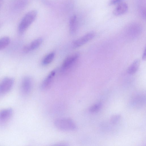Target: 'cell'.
Masks as SVG:
<instances>
[{"instance_id":"cell-1","label":"cell","mask_w":146,"mask_h":146,"mask_svg":"<svg viewBox=\"0 0 146 146\" xmlns=\"http://www.w3.org/2000/svg\"><path fill=\"white\" fill-rule=\"evenodd\" d=\"M37 15V11L32 10L26 13L21 21L18 27L20 33L24 32L34 21Z\"/></svg>"},{"instance_id":"cell-2","label":"cell","mask_w":146,"mask_h":146,"mask_svg":"<svg viewBox=\"0 0 146 146\" xmlns=\"http://www.w3.org/2000/svg\"><path fill=\"white\" fill-rule=\"evenodd\" d=\"M54 125L57 128L64 131H74L77 128L73 121L68 118L57 119L54 121Z\"/></svg>"},{"instance_id":"cell-3","label":"cell","mask_w":146,"mask_h":146,"mask_svg":"<svg viewBox=\"0 0 146 146\" xmlns=\"http://www.w3.org/2000/svg\"><path fill=\"white\" fill-rule=\"evenodd\" d=\"M80 57L78 52L75 53L68 56L63 62L61 66L60 71L65 73L69 71L76 64Z\"/></svg>"},{"instance_id":"cell-4","label":"cell","mask_w":146,"mask_h":146,"mask_svg":"<svg viewBox=\"0 0 146 146\" xmlns=\"http://www.w3.org/2000/svg\"><path fill=\"white\" fill-rule=\"evenodd\" d=\"M95 36V33L92 32L86 34L74 41L72 43V47L75 49L82 46L93 39Z\"/></svg>"},{"instance_id":"cell-5","label":"cell","mask_w":146,"mask_h":146,"mask_svg":"<svg viewBox=\"0 0 146 146\" xmlns=\"http://www.w3.org/2000/svg\"><path fill=\"white\" fill-rule=\"evenodd\" d=\"M14 83L13 79L11 77L4 78L0 83V93L4 94L10 91Z\"/></svg>"},{"instance_id":"cell-6","label":"cell","mask_w":146,"mask_h":146,"mask_svg":"<svg viewBox=\"0 0 146 146\" xmlns=\"http://www.w3.org/2000/svg\"><path fill=\"white\" fill-rule=\"evenodd\" d=\"M32 80L29 77L26 76L23 79L21 85V90L22 93L26 95L30 93L32 88Z\"/></svg>"},{"instance_id":"cell-7","label":"cell","mask_w":146,"mask_h":146,"mask_svg":"<svg viewBox=\"0 0 146 146\" xmlns=\"http://www.w3.org/2000/svg\"><path fill=\"white\" fill-rule=\"evenodd\" d=\"M127 31V34L129 37L134 38L137 37L140 35L141 28L139 25L133 23L129 26Z\"/></svg>"},{"instance_id":"cell-8","label":"cell","mask_w":146,"mask_h":146,"mask_svg":"<svg viewBox=\"0 0 146 146\" xmlns=\"http://www.w3.org/2000/svg\"><path fill=\"white\" fill-rule=\"evenodd\" d=\"M56 73V71H52L46 76L42 83L40 85V89L43 91H45L51 86Z\"/></svg>"},{"instance_id":"cell-9","label":"cell","mask_w":146,"mask_h":146,"mask_svg":"<svg viewBox=\"0 0 146 146\" xmlns=\"http://www.w3.org/2000/svg\"><path fill=\"white\" fill-rule=\"evenodd\" d=\"M13 111L11 108L5 109L0 111V123H5L8 121L13 115Z\"/></svg>"},{"instance_id":"cell-10","label":"cell","mask_w":146,"mask_h":146,"mask_svg":"<svg viewBox=\"0 0 146 146\" xmlns=\"http://www.w3.org/2000/svg\"><path fill=\"white\" fill-rule=\"evenodd\" d=\"M43 39L39 38L33 41L30 44L25 46L23 48V51L25 53L35 50L43 42Z\"/></svg>"},{"instance_id":"cell-11","label":"cell","mask_w":146,"mask_h":146,"mask_svg":"<svg viewBox=\"0 0 146 146\" xmlns=\"http://www.w3.org/2000/svg\"><path fill=\"white\" fill-rule=\"evenodd\" d=\"M128 9L127 4L122 2L118 4L115 8L113 11V14L115 16L121 15L126 13Z\"/></svg>"},{"instance_id":"cell-12","label":"cell","mask_w":146,"mask_h":146,"mask_svg":"<svg viewBox=\"0 0 146 146\" xmlns=\"http://www.w3.org/2000/svg\"><path fill=\"white\" fill-rule=\"evenodd\" d=\"M78 27L77 17L76 15H72L70 18L69 21V29L70 34L74 35L76 33Z\"/></svg>"},{"instance_id":"cell-13","label":"cell","mask_w":146,"mask_h":146,"mask_svg":"<svg viewBox=\"0 0 146 146\" xmlns=\"http://www.w3.org/2000/svg\"><path fill=\"white\" fill-rule=\"evenodd\" d=\"M140 63L139 59L135 60L130 66L127 70V72L130 74L135 73L138 70Z\"/></svg>"},{"instance_id":"cell-14","label":"cell","mask_w":146,"mask_h":146,"mask_svg":"<svg viewBox=\"0 0 146 146\" xmlns=\"http://www.w3.org/2000/svg\"><path fill=\"white\" fill-rule=\"evenodd\" d=\"M145 98L143 96H137L133 99L132 103L133 105L136 107H139L143 105L145 102Z\"/></svg>"},{"instance_id":"cell-15","label":"cell","mask_w":146,"mask_h":146,"mask_svg":"<svg viewBox=\"0 0 146 146\" xmlns=\"http://www.w3.org/2000/svg\"><path fill=\"white\" fill-rule=\"evenodd\" d=\"M55 55V53L54 52H50L42 60V64L46 65L50 63L53 60Z\"/></svg>"},{"instance_id":"cell-16","label":"cell","mask_w":146,"mask_h":146,"mask_svg":"<svg viewBox=\"0 0 146 146\" xmlns=\"http://www.w3.org/2000/svg\"><path fill=\"white\" fill-rule=\"evenodd\" d=\"M10 40L7 36H5L0 38V50L6 47L9 44Z\"/></svg>"},{"instance_id":"cell-17","label":"cell","mask_w":146,"mask_h":146,"mask_svg":"<svg viewBox=\"0 0 146 146\" xmlns=\"http://www.w3.org/2000/svg\"><path fill=\"white\" fill-rule=\"evenodd\" d=\"M102 104L99 102L92 106L89 109V111L91 113L96 112L98 111L101 108Z\"/></svg>"},{"instance_id":"cell-18","label":"cell","mask_w":146,"mask_h":146,"mask_svg":"<svg viewBox=\"0 0 146 146\" xmlns=\"http://www.w3.org/2000/svg\"><path fill=\"white\" fill-rule=\"evenodd\" d=\"M121 118V116L119 115H115L112 116L110 118L111 123L115 124L118 122Z\"/></svg>"},{"instance_id":"cell-19","label":"cell","mask_w":146,"mask_h":146,"mask_svg":"<svg viewBox=\"0 0 146 146\" xmlns=\"http://www.w3.org/2000/svg\"><path fill=\"white\" fill-rule=\"evenodd\" d=\"M123 1V0H110L109 4L111 5H118L122 2Z\"/></svg>"},{"instance_id":"cell-20","label":"cell","mask_w":146,"mask_h":146,"mask_svg":"<svg viewBox=\"0 0 146 146\" xmlns=\"http://www.w3.org/2000/svg\"><path fill=\"white\" fill-rule=\"evenodd\" d=\"M146 48H145L142 55V58L143 60H145L146 59Z\"/></svg>"},{"instance_id":"cell-21","label":"cell","mask_w":146,"mask_h":146,"mask_svg":"<svg viewBox=\"0 0 146 146\" xmlns=\"http://www.w3.org/2000/svg\"><path fill=\"white\" fill-rule=\"evenodd\" d=\"M3 1V0H0V5H1V4Z\"/></svg>"},{"instance_id":"cell-22","label":"cell","mask_w":146,"mask_h":146,"mask_svg":"<svg viewBox=\"0 0 146 146\" xmlns=\"http://www.w3.org/2000/svg\"></svg>"}]
</instances>
